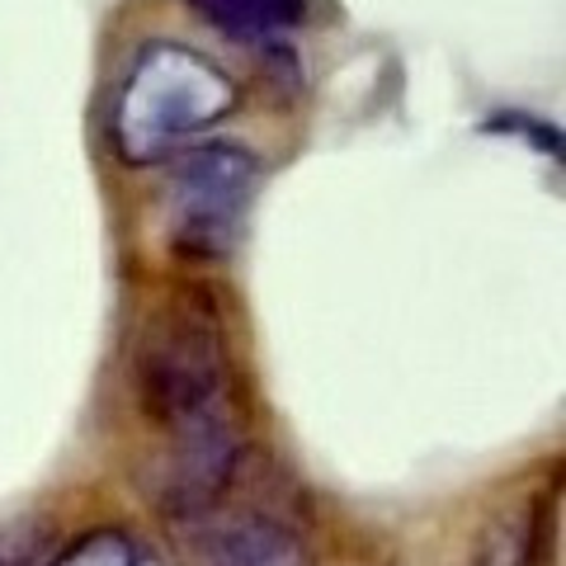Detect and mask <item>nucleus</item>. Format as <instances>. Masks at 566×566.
I'll use <instances>...</instances> for the list:
<instances>
[{"instance_id":"obj_1","label":"nucleus","mask_w":566,"mask_h":566,"mask_svg":"<svg viewBox=\"0 0 566 566\" xmlns=\"http://www.w3.org/2000/svg\"><path fill=\"white\" fill-rule=\"evenodd\" d=\"M133 401L161 434L156 501L218 482L251 449L232 340L208 293L180 289L142 312L133 331Z\"/></svg>"},{"instance_id":"obj_2","label":"nucleus","mask_w":566,"mask_h":566,"mask_svg":"<svg viewBox=\"0 0 566 566\" xmlns=\"http://www.w3.org/2000/svg\"><path fill=\"white\" fill-rule=\"evenodd\" d=\"M156 510L185 566H316L303 491L255 449L218 482L166 495Z\"/></svg>"},{"instance_id":"obj_3","label":"nucleus","mask_w":566,"mask_h":566,"mask_svg":"<svg viewBox=\"0 0 566 566\" xmlns=\"http://www.w3.org/2000/svg\"><path fill=\"white\" fill-rule=\"evenodd\" d=\"M237 104V81L199 48L156 39L133 57L109 109V147L123 166H161L185 142L222 123Z\"/></svg>"},{"instance_id":"obj_4","label":"nucleus","mask_w":566,"mask_h":566,"mask_svg":"<svg viewBox=\"0 0 566 566\" xmlns=\"http://www.w3.org/2000/svg\"><path fill=\"white\" fill-rule=\"evenodd\" d=\"M264 166L241 142H199L170 180L166 245L185 264H222L241 245Z\"/></svg>"},{"instance_id":"obj_5","label":"nucleus","mask_w":566,"mask_h":566,"mask_svg":"<svg viewBox=\"0 0 566 566\" xmlns=\"http://www.w3.org/2000/svg\"><path fill=\"white\" fill-rule=\"evenodd\" d=\"M203 24H212L227 39H274L307 20V0H185Z\"/></svg>"},{"instance_id":"obj_6","label":"nucleus","mask_w":566,"mask_h":566,"mask_svg":"<svg viewBox=\"0 0 566 566\" xmlns=\"http://www.w3.org/2000/svg\"><path fill=\"white\" fill-rule=\"evenodd\" d=\"M48 566H166V562L156 547H147L137 534H128V528L104 524V528L71 538L66 547H57V553L48 557Z\"/></svg>"},{"instance_id":"obj_7","label":"nucleus","mask_w":566,"mask_h":566,"mask_svg":"<svg viewBox=\"0 0 566 566\" xmlns=\"http://www.w3.org/2000/svg\"><path fill=\"white\" fill-rule=\"evenodd\" d=\"M543 562V501L486 528L476 566H538Z\"/></svg>"},{"instance_id":"obj_8","label":"nucleus","mask_w":566,"mask_h":566,"mask_svg":"<svg viewBox=\"0 0 566 566\" xmlns=\"http://www.w3.org/2000/svg\"><path fill=\"white\" fill-rule=\"evenodd\" d=\"M52 557V520L24 515L0 524V566H48Z\"/></svg>"}]
</instances>
